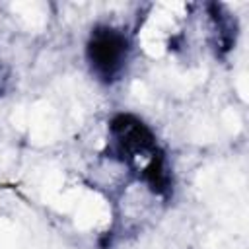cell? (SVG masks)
Masks as SVG:
<instances>
[{
    "label": "cell",
    "instance_id": "obj_1",
    "mask_svg": "<svg viewBox=\"0 0 249 249\" xmlns=\"http://www.w3.org/2000/svg\"><path fill=\"white\" fill-rule=\"evenodd\" d=\"M86 54L93 74L103 82H113L123 74L130 58V39L123 27L97 25L91 31Z\"/></svg>",
    "mask_w": 249,
    "mask_h": 249
}]
</instances>
